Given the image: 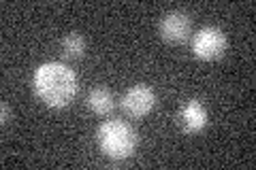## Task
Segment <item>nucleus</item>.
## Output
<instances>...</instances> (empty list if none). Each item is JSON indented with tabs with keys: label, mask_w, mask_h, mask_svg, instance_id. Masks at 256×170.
<instances>
[{
	"label": "nucleus",
	"mask_w": 256,
	"mask_h": 170,
	"mask_svg": "<svg viewBox=\"0 0 256 170\" xmlns=\"http://www.w3.org/2000/svg\"><path fill=\"white\" fill-rule=\"evenodd\" d=\"M62 51L66 55L68 60H79L84 58V51H86V40L82 34H77V32H70L62 38Z\"/></svg>",
	"instance_id": "nucleus-8"
},
{
	"label": "nucleus",
	"mask_w": 256,
	"mask_h": 170,
	"mask_svg": "<svg viewBox=\"0 0 256 170\" xmlns=\"http://www.w3.org/2000/svg\"><path fill=\"white\" fill-rule=\"evenodd\" d=\"M96 143L105 158L122 162L130 158L137 149V132L126 121L109 119L102 121L96 130Z\"/></svg>",
	"instance_id": "nucleus-2"
},
{
	"label": "nucleus",
	"mask_w": 256,
	"mask_h": 170,
	"mask_svg": "<svg viewBox=\"0 0 256 170\" xmlns=\"http://www.w3.org/2000/svg\"><path fill=\"white\" fill-rule=\"evenodd\" d=\"M9 117H11V113H9V104L2 102V119H0V121H2V126L6 124V121H9Z\"/></svg>",
	"instance_id": "nucleus-9"
},
{
	"label": "nucleus",
	"mask_w": 256,
	"mask_h": 170,
	"mask_svg": "<svg viewBox=\"0 0 256 170\" xmlns=\"http://www.w3.org/2000/svg\"><path fill=\"white\" fill-rule=\"evenodd\" d=\"M86 104H88V109H90L94 115H98V117L111 115V111H114V107H116L114 94H111L107 87H94V90L88 94Z\"/></svg>",
	"instance_id": "nucleus-7"
},
{
	"label": "nucleus",
	"mask_w": 256,
	"mask_h": 170,
	"mask_svg": "<svg viewBox=\"0 0 256 170\" xmlns=\"http://www.w3.org/2000/svg\"><path fill=\"white\" fill-rule=\"evenodd\" d=\"M158 32L166 43H173V45L184 43V40L190 36V17L186 13L173 11L162 17V21H160V26H158Z\"/></svg>",
	"instance_id": "nucleus-5"
},
{
	"label": "nucleus",
	"mask_w": 256,
	"mask_h": 170,
	"mask_svg": "<svg viewBox=\"0 0 256 170\" xmlns=\"http://www.w3.org/2000/svg\"><path fill=\"white\" fill-rule=\"evenodd\" d=\"M156 107V94L150 85L137 83L132 85L124 96H122V109L128 117L141 119L152 113V109Z\"/></svg>",
	"instance_id": "nucleus-4"
},
{
	"label": "nucleus",
	"mask_w": 256,
	"mask_h": 170,
	"mask_svg": "<svg viewBox=\"0 0 256 170\" xmlns=\"http://www.w3.org/2000/svg\"><path fill=\"white\" fill-rule=\"evenodd\" d=\"M178 119H180L182 130L186 134H198V132H203L207 126V111L196 98H192L182 107Z\"/></svg>",
	"instance_id": "nucleus-6"
},
{
	"label": "nucleus",
	"mask_w": 256,
	"mask_h": 170,
	"mask_svg": "<svg viewBox=\"0 0 256 170\" xmlns=\"http://www.w3.org/2000/svg\"><path fill=\"white\" fill-rule=\"evenodd\" d=\"M34 96L50 109H64L75 100L79 90L77 72L62 62H45L32 77Z\"/></svg>",
	"instance_id": "nucleus-1"
},
{
	"label": "nucleus",
	"mask_w": 256,
	"mask_h": 170,
	"mask_svg": "<svg viewBox=\"0 0 256 170\" xmlns=\"http://www.w3.org/2000/svg\"><path fill=\"white\" fill-rule=\"evenodd\" d=\"M226 45H228L226 34L220 28L205 26L192 38V55L201 62H216L224 55Z\"/></svg>",
	"instance_id": "nucleus-3"
}]
</instances>
